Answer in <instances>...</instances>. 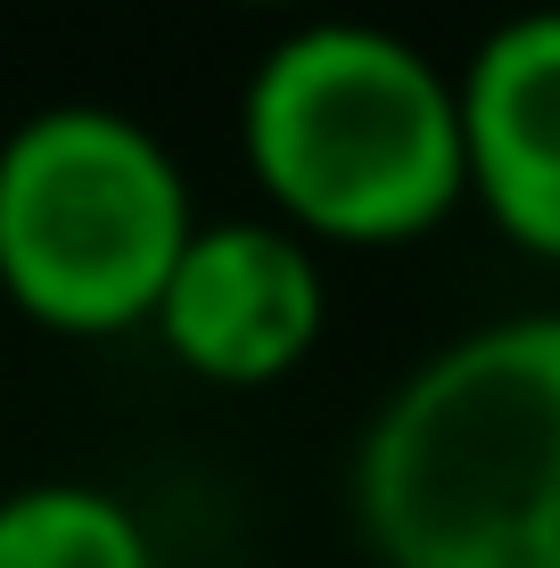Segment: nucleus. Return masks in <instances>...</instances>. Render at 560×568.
<instances>
[{"label":"nucleus","mask_w":560,"mask_h":568,"mask_svg":"<svg viewBox=\"0 0 560 568\" xmlns=\"http://www.w3.org/2000/svg\"><path fill=\"white\" fill-rule=\"evenodd\" d=\"M379 568H560V313H495L429 346L346 462Z\"/></svg>","instance_id":"nucleus-1"},{"label":"nucleus","mask_w":560,"mask_h":568,"mask_svg":"<svg viewBox=\"0 0 560 568\" xmlns=\"http://www.w3.org/2000/svg\"><path fill=\"white\" fill-rule=\"evenodd\" d=\"M240 156L305 240L404 247L470 199L461 91L379 17H305L240 83Z\"/></svg>","instance_id":"nucleus-2"},{"label":"nucleus","mask_w":560,"mask_h":568,"mask_svg":"<svg viewBox=\"0 0 560 568\" xmlns=\"http://www.w3.org/2000/svg\"><path fill=\"white\" fill-rule=\"evenodd\" d=\"M198 199L173 141L124 100H33L0 132V288L67 338L149 329Z\"/></svg>","instance_id":"nucleus-3"},{"label":"nucleus","mask_w":560,"mask_h":568,"mask_svg":"<svg viewBox=\"0 0 560 568\" xmlns=\"http://www.w3.org/2000/svg\"><path fill=\"white\" fill-rule=\"evenodd\" d=\"M330 272L281 214H198L157 313V346L215 387H273L322 346Z\"/></svg>","instance_id":"nucleus-4"},{"label":"nucleus","mask_w":560,"mask_h":568,"mask_svg":"<svg viewBox=\"0 0 560 568\" xmlns=\"http://www.w3.org/2000/svg\"><path fill=\"white\" fill-rule=\"evenodd\" d=\"M470 199L511 247L560 264V0L495 17L454 67Z\"/></svg>","instance_id":"nucleus-5"},{"label":"nucleus","mask_w":560,"mask_h":568,"mask_svg":"<svg viewBox=\"0 0 560 568\" xmlns=\"http://www.w3.org/2000/svg\"><path fill=\"white\" fill-rule=\"evenodd\" d=\"M0 568H165L141 503L100 478L0 486Z\"/></svg>","instance_id":"nucleus-6"},{"label":"nucleus","mask_w":560,"mask_h":568,"mask_svg":"<svg viewBox=\"0 0 560 568\" xmlns=\"http://www.w3.org/2000/svg\"><path fill=\"white\" fill-rule=\"evenodd\" d=\"M256 9H288V0H256Z\"/></svg>","instance_id":"nucleus-7"}]
</instances>
